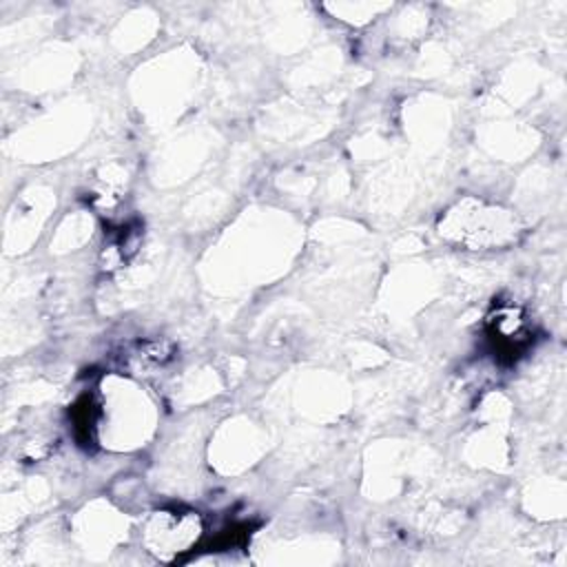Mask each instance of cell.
Wrapping results in <instances>:
<instances>
[{
    "mask_svg": "<svg viewBox=\"0 0 567 567\" xmlns=\"http://www.w3.org/2000/svg\"><path fill=\"white\" fill-rule=\"evenodd\" d=\"M441 233L470 248H494L516 239L512 215L476 202H458L441 221Z\"/></svg>",
    "mask_w": 567,
    "mask_h": 567,
    "instance_id": "1",
    "label": "cell"
},
{
    "mask_svg": "<svg viewBox=\"0 0 567 567\" xmlns=\"http://www.w3.org/2000/svg\"><path fill=\"white\" fill-rule=\"evenodd\" d=\"M202 536L199 516L193 512H155L142 529L146 551L159 560H175L190 551Z\"/></svg>",
    "mask_w": 567,
    "mask_h": 567,
    "instance_id": "2",
    "label": "cell"
},
{
    "mask_svg": "<svg viewBox=\"0 0 567 567\" xmlns=\"http://www.w3.org/2000/svg\"><path fill=\"white\" fill-rule=\"evenodd\" d=\"M487 334L494 343V350L503 357L514 359L529 343V326L520 308L512 303H501L487 317Z\"/></svg>",
    "mask_w": 567,
    "mask_h": 567,
    "instance_id": "3",
    "label": "cell"
}]
</instances>
